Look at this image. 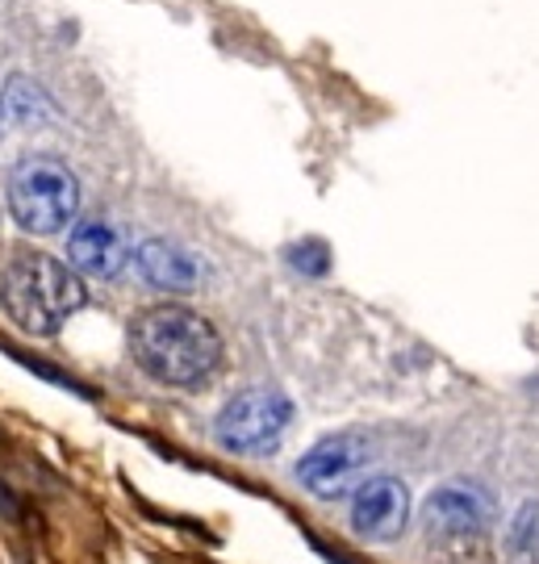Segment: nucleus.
I'll use <instances>...</instances> for the list:
<instances>
[{"mask_svg": "<svg viewBox=\"0 0 539 564\" xmlns=\"http://www.w3.org/2000/svg\"><path fill=\"white\" fill-rule=\"evenodd\" d=\"M130 351L147 377L193 389L218 372L222 335L188 305H151L130 323Z\"/></svg>", "mask_w": 539, "mask_h": 564, "instance_id": "obj_1", "label": "nucleus"}, {"mask_svg": "<svg viewBox=\"0 0 539 564\" xmlns=\"http://www.w3.org/2000/svg\"><path fill=\"white\" fill-rule=\"evenodd\" d=\"M84 302H88V293H84L80 276L67 263H60L55 256H42V251L13 256L4 276H0L4 314L30 335H55Z\"/></svg>", "mask_w": 539, "mask_h": 564, "instance_id": "obj_2", "label": "nucleus"}, {"mask_svg": "<svg viewBox=\"0 0 539 564\" xmlns=\"http://www.w3.org/2000/svg\"><path fill=\"white\" fill-rule=\"evenodd\" d=\"M9 214L30 235H55L76 218L80 209V184L67 172V163L51 155L21 160L9 172Z\"/></svg>", "mask_w": 539, "mask_h": 564, "instance_id": "obj_3", "label": "nucleus"}, {"mask_svg": "<svg viewBox=\"0 0 539 564\" xmlns=\"http://www.w3.org/2000/svg\"><path fill=\"white\" fill-rule=\"evenodd\" d=\"M289 419H293V405L277 389H247L222 405L214 435L226 452H268L280 444Z\"/></svg>", "mask_w": 539, "mask_h": 564, "instance_id": "obj_4", "label": "nucleus"}, {"mask_svg": "<svg viewBox=\"0 0 539 564\" xmlns=\"http://www.w3.org/2000/svg\"><path fill=\"white\" fill-rule=\"evenodd\" d=\"M368 456H373V447H368L364 435H352V431L347 435H326L322 444H314L301 456L298 477L319 498H335L352 485V477L368 464Z\"/></svg>", "mask_w": 539, "mask_h": 564, "instance_id": "obj_5", "label": "nucleus"}, {"mask_svg": "<svg viewBox=\"0 0 539 564\" xmlns=\"http://www.w3.org/2000/svg\"><path fill=\"white\" fill-rule=\"evenodd\" d=\"M406 514H410V494L398 477H373L352 494V527L368 544L398 540Z\"/></svg>", "mask_w": 539, "mask_h": 564, "instance_id": "obj_6", "label": "nucleus"}, {"mask_svg": "<svg viewBox=\"0 0 539 564\" xmlns=\"http://www.w3.org/2000/svg\"><path fill=\"white\" fill-rule=\"evenodd\" d=\"M134 263H139L142 281L155 284V289H168V293H188L201 281V263L184 247L168 239H147L134 251Z\"/></svg>", "mask_w": 539, "mask_h": 564, "instance_id": "obj_7", "label": "nucleus"}, {"mask_svg": "<svg viewBox=\"0 0 539 564\" xmlns=\"http://www.w3.org/2000/svg\"><path fill=\"white\" fill-rule=\"evenodd\" d=\"M67 256L80 272L109 281L126 268V242L118 239V230L109 223H80L67 239Z\"/></svg>", "mask_w": 539, "mask_h": 564, "instance_id": "obj_8", "label": "nucleus"}, {"mask_svg": "<svg viewBox=\"0 0 539 564\" xmlns=\"http://www.w3.org/2000/svg\"><path fill=\"white\" fill-rule=\"evenodd\" d=\"M494 506L473 485H443L422 506V523L427 527H489Z\"/></svg>", "mask_w": 539, "mask_h": 564, "instance_id": "obj_9", "label": "nucleus"}, {"mask_svg": "<svg viewBox=\"0 0 539 564\" xmlns=\"http://www.w3.org/2000/svg\"><path fill=\"white\" fill-rule=\"evenodd\" d=\"M427 547L435 564H494L489 527H427Z\"/></svg>", "mask_w": 539, "mask_h": 564, "instance_id": "obj_10", "label": "nucleus"}, {"mask_svg": "<svg viewBox=\"0 0 539 564\" xmlns=\"http://www.w3.org/2000/svg\"><path fill=\"white\" fill-rule=\"evenodd\" d=\"M510 547L522 556H536L539 552V502H527L519 510V519L510 527Z\"/></svg>", "mask_w": 539, "mask_h": 564, "instance_id": "obj_11", "label": "nucleus"}, {"mask_svg": "<svg viewBox=\"0 0 539 564\" xmlns=\"http://www.w3.org/2000/svg\"><path fill=\"white\" fill-rule=\"evenodd\" d=\"M289 260H293V268H301V272H310V276H322V272L331 268V251H326V242L305 239L301 247H293V251H289Z\"/></svg>", "mask_w": 539, "mask_h": 564, "instance_id": "obj_12", "label": "nucleus"}, {"mask_svg": "<svg viewBox=\"0 0 539 564\" xmlns=\"http://www.w3.org/2000/svg\"><path fill=\"white\" fill-rule=\"evenodd\" d=\"M0 514H13V494H9L4 481H0Z\"/></svg>", "mask_w": 539, "mask_h": 564, "instance_id": "obj_13", "label": "nucleus"}]
</instances>
